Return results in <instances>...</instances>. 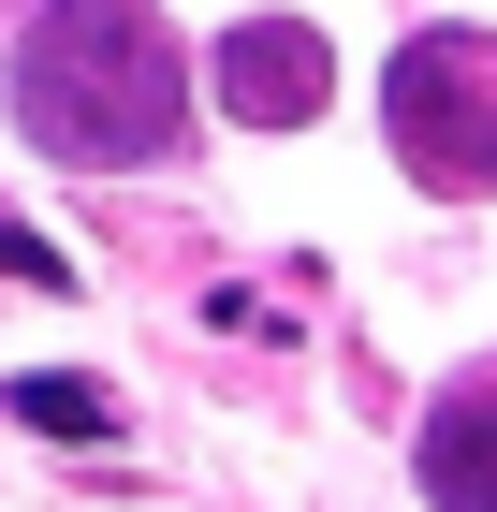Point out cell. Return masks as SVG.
Segmentation results:
<instances>
[{
	"label": "cell",
	"mask_w": 497,
	"mask_h": 512,
	"mask_svg": "<svg viewBox=\"0 0 497 512\" xmlns=\"http://www.w3.org/2000/svg\"><path fill=\"white\" fill-rule=\"evenodd\" d=\"M424 512H497V366H468L454 395H424Z\"/></svg>",
	"instance_id": "4"
},
{
	"label": "cell",
	"mask_w": 497,
	"mask_h": 512,
	"mask_svg": "<svg viewBox=\"0 0 497 512\" xmlns=\"http://www.w3.org/2000/svg\"><path fill=\"white\" fill-rule=\"evenodd\" d=\"M15 132L44 161H74V176L161 161L191 132V44L147 0H44L15 30Z\"/></svg>",
	"instance_id": "1"
},
{
	"label": "cell",
	"mask_w": 497,
	"mask_h": 512,
	"mask_svg": "<svg viewBox=\"0 0 497 512\" xmlns=\"http://www.w3.org/2000/svg\"><path fill=\"white\" fill-rule=\"evenodd\" d=\"M205 88H220L249 132H293V118H322L337 44L307 30V15H234V30H220V59H205Z\"/></svg>",
	"instance_id": "3"
},
{
	"label": "cell",
	"mask_w": 497,
	"mask_h": 512,
	"mask_svg": "<svg viewBox=\"0 0 497 512\" xmlns=\"http://www.w3.org/2000/svg\"><path fill=\"white\" fill-rule=\"evenodd\" d=\"M15 425H44V439H117V395L74 381V366H30V381H15Z\"/></svg>",
	"instance_id": "5"
},
{
	"label": "cell",
	"mask_w": 497,
	"mask_h": 512,
	"mask_svg": "<svg viewBox=\"0 0 497 512\" xmlns=\"http://www.w3.org/2000/svg\"><path fill=\"white\" fill-rule=\"evenodd\" d=\"M0 278H30V293H74V264H59L44 235H15V220H0Z\"/></svg>",
	"instance_id": "6"
},
{
	"label": "cell",
	"mask_w": 497,
	"mask_h": 512,
	"mask_svg": "<svg viewBox=\"0 0 497 512\" xmlns=\"http://www.w3.org/2000/svg\"><path fill=\"white\" fill-rule=\"evenodd\" d=\"M381 118L424 191H497V30H410L381 74Z\"/></svg>",
	"instance_id": "2"
}]
</instances>
